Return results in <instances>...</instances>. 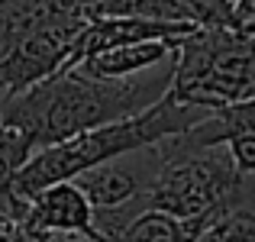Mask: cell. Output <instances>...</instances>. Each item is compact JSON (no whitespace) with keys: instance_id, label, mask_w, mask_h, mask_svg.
Here are the masks:
<instances>
[{"instance_id":"6da1fadb","label":"cell","mask_w":255,"mask_h":242,"mask_svg":"<svg viewBox=\"0 0 255 242\" xmlns=\"http://www.w3.org/2000/svg\"><path fill=\"white\" fill-rule=\"evenodd\" d=\"M174 55L136 75L100 78L78 65L52 71L49 78L29 84L26 91L0 100V123L13 126L29 139L32 152L68 139L91 126L123 120L152 107L171 81Z\"/></svg>"},{"instance_id":"7a4b0ae2","label":"cell","mask_w":255,"mask_h":242,"mask_svg":"<svg viewBox=\"0 0 255 242\" xmlns=\"http://www.w3.org/2000/svg\"><path fill=\"white\" fill-rule=\"evenodd\" d=\"M204 117H207V107L181 104L165 91L152 107L132 113V117L110 120V123L91 126V129L75 132L68 139H58L52 145H42L13 174L10 187H6V213L13 220H19L26 197H32L39 187L52 184V181H68L78 171L120 155V152H129V149H139V145L158 142L165 136H174V132H184L187 126H194Z\"/></svg>"},{"instance_id":"3957f363","label":"cell","mask_w":255,"mask_h":242,"mask_svg":"<svg viewBox=\"0 0 255 242\" xmlns=\"http://www.w3.org/2000/svg\"><path fill=\"white\" fill-rule=\"evenodd\" d=\"M155 149L158 168L145 191V207L171 217H204L252 204L255 174L239 171L223 142H200L184 129L158 139Z\"/></svg>"},{"instance_id":"277c9868","label":"cell","mask_w":255,"mask_h":242,"mask_svg":"<svg viewBox=\"0 0 255 242\" xmlns=\"http://www.w3.org/2000/svg\"><path fill=\"white\" fill-rule=\"evenodd\" d=\"M252 32L239 26H197L174 45L168 94L181 104L217 110L252 100L255 58Z\"/></svg>"},{"instance_id":"5b68a950","label":"cell","mask_w":255,"mask_h":242,"mask_svg":"<svg viewBox=\"0 0 255 242\" xmlns=\"http://www.w3.org/2000/svg\"><path fill=\"white\" fill-rule=\"evenodd\" d=\"M155 168H158V149L155 142H149L139 149L120 152L107 161H97L68 181L81 187V194L91 204L94 230L100 236H110L120 223H126L132 213L145 207V191H149Z\"/></svg>"},{"instance_id":"8992f818","label":"cell","mask_w":255,"mask_h":242,"mask_svg":"<svg viewBox=\"0 0 255 242\" xmlns=\"http://www.w3.org/2000/svg\"><path fill=\"white\" fill-rule=\"evenodd\" d=\"M84 23H87L84 16L55 19V23L29 32L26 39H19V42L0 58V100L26 91L29 84L49 78L52 71H58L62 65H68L75 39H78V32H81Z\"/></svg>"},{"instance_id":"52a82bcc","label":"cell","mask_w":255,"mask_h":242,"mask_svg":"<svg viewBox=\"0 0 255 242\" xmlns=\"http://www.w3.org/2000/svg\"><path fill=\"white\" fill-rule=\"evenodd\" d=\"M19 223L39 233H94V210L75 181H52L26 197Z\"/></svg>"},{"instance_id":"ba28073f","label":"cell","mask_w":255,"mask_h":242,"mask_svg":"<svg viewBox=\"0 0 255 242\" xmlns=\"http://www.w3.org/2000/svg\"><path fill=\"white\" fill-rule=\"evenodd\" d=\"M217 213H204V217H171L165 210H152L142 207L132 213L126 223H120L110 233V242H194L200 230H204Z\"/></svg>"},{"instance_id":"9c48e42d","label":"cell","mask_w":255,"mask_h":242,"mask_svg":"<svg viewBox=\"0 0 255 242\" xmlns=\"http://www.w3.org/2000/svg\"><path fill=\"white\" fill-rule=\"evenodd\" d=\"M178 39H142V42H126V45H113V49H100L94 55H87L78 62L81 71L100 78H120V75H136L145 71L152 65H162L165 58L174 55ZM68 68V65H65Z\"/></svg>"},{"instance_id":"30bf717a","label":"cell","mask_w":255,"mask_h":242,"mask_svg":"<svg viewBox=\"0 0 255 242\" xmlns=\"http://www.w3.org/2000/svg\"><path fill=\"white\" fill-rule=\"evenodd\" d=\"M81 13L87 19L142 16V19H168V23H194L184 0H81Z\"/></svg>"},{"instance_id":"8fae6325","label":"cell","mask_w":255,"mask_h":242,"mask_svg":"<svg viewBox=\"0 0 255 242\" xmlns=\"http://www.w3.org/2000/svg\"><path fill=\"white\" fill-rule=\"evenodd\" d=\"M194 242H255V210L252 204H236L220 210Z\"/></svg>"},{"instance_id":"7c38bea8","label":"cell","mask_w":255,"mask_h":242,"mask_svg":"<svg viewBox=\"0 0 255 242\" xmlns=\"http://www.w3.org/2000/svg\"><path fill=\"white\" fill-rule=\"evenodd\" d=\"M32 155V145L23 132L0 123V213H6V187H10L16 168ZM10 217V213H6Z\"/></svg>"}]
</instances>
